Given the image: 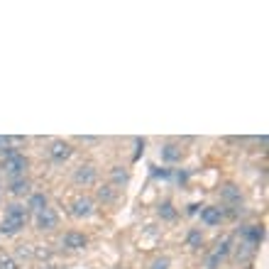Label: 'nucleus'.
<instances>
[{
    "instance_id": "obj_7",
    "label": "nucleus",
    "mask_w": 269,
    "mask_h": 269,
    "mask_svg": "<svg viewBox=\"0 0 269 269\" xmlns=\"http://www.w3.org/2000/svg\"><path fill=\"white\" fill-rule=\"evenodd\" d=\"M223 218H225V211H223L220 206H206V208H201V223L208 225V228L220 225Z\"/></svg>"
},
{
    "instance_id": "obj_1",
    "label": "nucleus",
    "mask_w": 269,
    "mask_h": 269,
    "mask_svg": "<svg viewBox=\"0 0 269 269\" xmlns=\"http://www.w3.org/2000/svg\"><path fill=\"white\" fill-rule=\"evenodd\" d=\"M27 218H30L27 206H22V203H10V206H5V215H3V223H0V232H3V235H18V232L27 225Z\"/></svg>"
},
{
    "instance_id": "obj_3",
    "label": "nucleus",
    "mask_w": 269,
    "mask_h": 269,
    "mask_svg": "<svg viewBox=\"0 0 269 269\" xmlns=\"http://www.w3.org/2000/svg\"><path fill=\"white\" fill-rule=\"evenodd\" d=\"M93 213H96V203H93V198H88V196H78L76 201L71 203V215L78 218V220L91 218Z\"/></svg>"
},
{
    "instance_id": "obj_4",
    "label": "nucleus",
    "mask_w": 269,
    "mask_h": 269,
    "mask_svg": "<svg viewBox=\"0 0 269 269\" xmlns=\"http://www.w3.org/2000/svg\"><path fill=\"white\" fill-rule=\"evenodd\" d=\"M71 154H74V147H71L69 142H64V140H54V142L49 145V159H52L54 164H64Z\"/></svg>"
},
{
    "instance_id": "obj_11",
    "label": "nucleus",
    "mask_w": 269,
    "mask_h": 269,
    "mask_svg": "<svg viewBox=\"0 0 269 269\" xmlns=\"http://www.w3.org/2000/svg\"><path fill=\"white\" fill-rule=\"evenodd\" d=\"M8 191L13 193V196H27V193H30V181H27L25 176H22V179H10Z\"/></svg>"
},
{
    "instance_id": "obj_10",
    "label": "nucleus",
    "mask_w": 269,
    "mask_h": 269,
    "mask_svg": "<svg viewBox=\"0 0 269 269\" xmlns=\"http://www.w3.org/2000/svg\"><path fill=\"white\" fill-rule=\"evenodd\" d=\"M181 157H184V150H181L176 142H167V145L162 147V159H164V162H169V164L181 162Z\"/></svg>"
},
{
    "instance_id": "obj_5",
    "label": "nucleus",
    "mask_w": 269,
    "mask_h": 269,
    "mask_svg": "<svg viewBox=\"0 0 269 269\" xmlns=\"http://www.w3.org/2000/svg\"><path fill=\"white\" fill-rule=\"evenodd\" d=\"M96 179H98V169L93 164H81L74 172V181L78 186H91V184H96Z\"/></svg>"
},
{
    "instance_id": "obj_2",
    "label": "nucleus",
    "mask_w": 269,
    "mask_h": 269,
    "mask_svg": "<svg viewBox=\"0 0 269 269\" xmlns=\"http://www.w3.org/2000/svg\"><path fill=\"white\" fill-rule=\"evenodd\" d=\"M27 169H30V159H27L25 154H20V152L10 154V157L3 162V172L8 174L10 179H22Z\"/></svg>"
},
{
    "instance_id": "obj_12",
    "label": "nucleus",
    "mask_w": 269,
    "mask_h": 269,
    "mask_svg": "<svg viewBox=\"0 0 269 269\" xmlns=\"http://www.w3.org/2000/svg\"><path fill=\"white\" fill-rule=\"evenodd\" d=\"M49 203H47V196L44 193H30V198H27V211H44Z\"/></svg>"
},
{
    "instance_id": "obj_15",
    "label": "nucleus",
    "mask_w": 269,
    "mask_h": 269,
    "mask_svg": "<svg viewBox=\"0 0 269 269\" xmlns=\"http://www.w3.org/2000/svg\"><path fill=\"white\" fill-rule=\"evenodd\" d=\"M186 245L191 247V250H198L201 245H203V235H201V230H189V235H186Z\"/></svg>"
},
{
    "instance_id": "obj_21",
    "label": "nucleus",
    "mask_w": 269,
    "mask_h": 269,
    "mask_svg": "<svg viewBox=\"0 0 269 269\" xmlns=\"http://www.w3.org/2000/svg\"><path fill=\"white\" fill-rule=\"evenodd\" d=\"M220 262H223V259H220L218 254H211V257L206 259V269H218L220 267Z\"/></svg>"
},
{
    "instance_id": "obj_6",
    "label": "nucleus",
    "mask_w": 269,
    "mask_h": 269,
    "mask_svg": "<svg viewBox=\"0 0 269 269\" xmlns=\"http://www.w3.org/2000/svg\"><path fill=\"white\" fill-rule=\"evenodd\" d=\"M35 220H37V228L39 230H54L59 225V215H57V211L54 208H44V211H39V213H35Z\"/></svg>"
},
{
    "instance_id": "obj_23",
    "label": "nucleus",
    "mask_w": 269,
    "mask_h": 269,
    "mask_svg": "<svg viewBox=\"0 0 269 269\" xmlns=\"http://www.w3.org/2000/svg\"><path fill=\"white\" fill-rule=\"evenodd\" d=\"M154 176H162V179H169V176H172V172H169V169H154Z\"/></svg>"
},
{
    "instance_id": "obj_20",
    "label": "nucleus",
    "mask_w": 269,
    "mask_h": 269,
    "mask_svg": "<svg viewBox=\"0 0 269 269\" xmlns=\"http://www.w3.org/2000/svg\"><path fill=\"white\" fill-rule=\"evenodd\" d=\"M0 269H20V264L13 257H0Z\"/></svg>"
},
{
    "instance_id": "obj_24",
    "label": "nucleus",
    "mask_w": 269,
    "mask_h": 269,
    "mask_svg": "<svg viewBox=\"0 0 269 269\" xmlns=\"http://www.w3.org/2000/svg\"><path fill=\"white\" fill-rule=\"evenodd\" d=\"M0 196H3V184H0Z\"/></svg>"
},
{
    "instance_id": "obj_9",
    "label": "nucleus",
    "mask_w": 269,
    "mask_h": 269,
    "mask_svg": "<svg viewBox=\"0 0 269 269\" xmlns=\"http://www.w3.org/2000/svg\"><path fill=\"white\" fill-rule=\"evenodd\" d=\"M61 245H64L66 250H83V247L88 245V237L78 230H69L61 237Z\"/></svg>"
},
{
    "instance_id": "obj_19",
    "label": "nucleus",
    "mask_w": 269,
    "mask_h": 269,
    "mask_svg": "<svg viewBox=\"0 0 269 269\" xmlns=\"http://www.w3.org/2000/svg\"><path fill=\"white\" fill-rule=\"evenodd\" d=\"M230 245H232V240H230V237H225L223 242H218V247H215V252H213V254H218V257L223 259V257L230 252Z\"/></svg>"
},
{
    "instance_id": "obj_14",
    "label": "nucleus",
    "mask_w": 269,
    "mask_h": 269,
    "mask_svg": "<svg viewBox=\"0 0 269 269\" xmlns=\"http://www.w3.org/2000/svg\"><path fill=\"white\" fill-rule=\"evenodd\" d=\"M110 179H113L115 186H125V184L130 181V174L125 172L122 167H113V169H110Z\"/></svg>"
},
{
    "instance_id": "obj_17",
    "label": "nucleus",
    "mask_w": 269,
    "mask_h": 269,
    "mask_svg": "<svg viewBox=\"0 0 269 269\" xmlns=\"http://www.w3.org/2000/svg\"><path fill=\"white\" fill-rule=\"evenodd\" d=\"M159 215H162L164 220H174V218H176V211H174L172 201H164V203L159 206Z\"/></svg>"
},
{
    "instance_id": "obj_18",
    "label": "nucleus",
    "mask_w": 269,
    "mask_h": 269,
    "mask_svg": "<svg viewBox=\"0 0 269 269\" xmlns=\"http://www.w3.org/2000/svg\"><path fill=\"white\" fill-rule=\"evenodd\" d=\"M257 252V247H252L247 242H242L240 245V250H237V259H252V254Z\"/></svg>"
},
{
    "instance_id": "obj_16",
    "label": "nucleus",
    "mask_w": 269,
    "mask_h": 269,
    "mask_svg": "<svg viewBox=\"0 0 269 269\" xmlns=\"http://www.w3.org/2000/svg\"><path fill=\"white\" fill-rule=\"evenodd\" d=\"M98 198H100L103 203H113L117 198V193L113 191V186H100V189H98Z\"/></svg>"
},
{
    "instance_id": "obj_22",
    "label": "nucleus",
    "mask_w": 269,
    "mask_h": 269,
    "mask_svg": "<svg viewBox=\"0 0 269 269\" xmlns=\"http://www.w3.org/2000/svg\"><path fill=\"white\" fill-rule=\"evenodd\" d=\"M150 269H169V259L167 257H159V259H154L152 267Z\"/></svg>"
},
{
    "instance_id": "obj_13",
    "label": "nucleus",
    "mask_w": 269,
    "mask_h": 269,
    "mask_svg": "<svg viewBox=\"0 0 269 269\" xmlns=\"http://www.w3.org/2000/svg\"><path fill=\"white\" fill-rule=\"evenodd\" d=\"M220 193H223V198H225L228 203H240V201H242V193H240V189H237L235 184H228Z\"/></svg>"
},
{
    "instance_id": "obj_8",
    "label": "nucleus",
    "mask_w": 269,
    "mask_h": 269,
    "mask_svg": "<svg viewBox=\"0 0 269 269\" xmlns=\"http://www.w3.org/2000/svg\"><path fill=\"white\" fill-rule=\"evenodd\" d=\"M240 235H242V240H245L247 245L259 247L262 240H264V225H245V228L240 230Z\"/></svg>"
}]
</instances>
